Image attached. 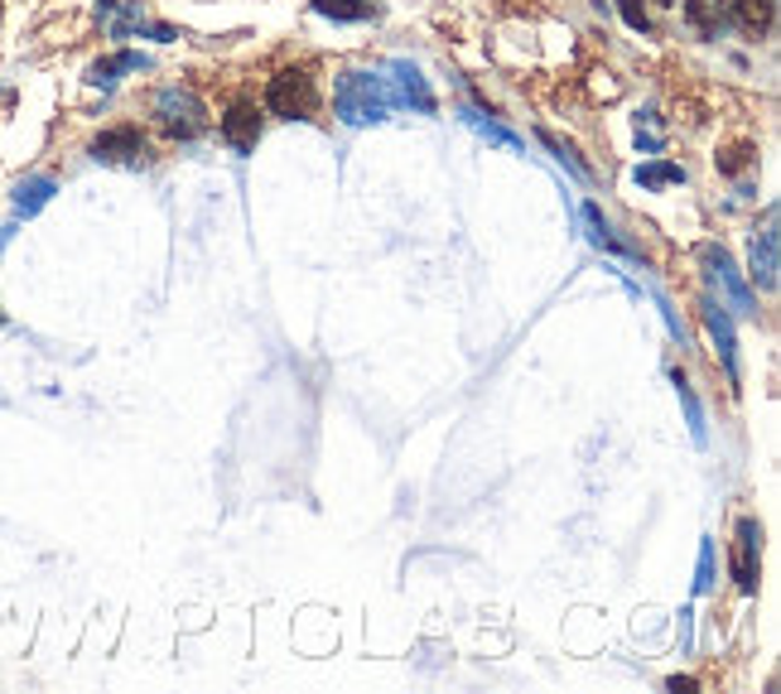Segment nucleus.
I'll list each match as a JSON object with an SVG mask.
<instances>
[{"label": "nucleus", "mask_w": 781, "mask_h": 694, "mask_svg": "<svg viewBox=\"0 0 781 694\" xmlns=\"http://www.w3.org/2000/svg\"><path fill=\"white\" fill-rule=\"evenodd\" d=\"M390 112H396V92L382 68H343L333 78V116L343 126H382Z\"/></svg>", "instance_id": "1"}, {"label": "nucleus", "mask_w": 781, "mask_h": 694, "mask_svg": "<svg viewBox=\"0 0 781 694\" xmlns=\"http://www.w3.org/2000/svg\"><path fill=\"white\" fill-rule=\"evenodd\" d=\"M265 112L280 121H314L319 116V78L304 64H285L265 78Z\"/></svg>", "instance_id": "2"}, {"label": "nucleus", "mask_w": 781, "mask_h": 694, "mask_svg": "<svg viewBox=\"0 0 781 694\" xmlns=\"http://www.w3.org/2000/svg\"><path fill=\"white\" fill-rule=\"evenodd\" d=\"M150 121L169 140H199L207 130V102L189 82H165V88H155V96H150Z\"/></svg>", "instance_id": "3"}, {"label": "nucleus", "mask_w": 781, "mask_h": 694, "mask_svg": "<svg viewBox=\"0 0 781 694\" xmlns=\"http://www.w3.org/2000/svg\"><path fill=\"white\" fill-rule=\"evenodd\" d=\"M700 261H704L710 285H714V299L728 304V314H738V319H752V314H758V299H752V289H748V280H743V271L734 265V255H728L724 247H714V241H704Z\"/></svg>", "instance_id": "4"}, {"label": "nucleus", "mask_w": 781, "mask_h": 694, "mask_svg": "<svg viewBox=\"0 0 781 694\" xmlns=\"http://www.w3.org/2000/svg\"><path fill=\"white\" fill-rule=\"evenodd\" d=\"M97 20L112 39H155V44H174L179 30L174 24H160L150 20L136 0H97Z\"/></svg>", "instance_id": "5"}, {"label": "nucleus", "mask_w": 781, "mask_h": 694, "mask_svg": "<svg viewBox=\"0 0 781 694\" xmlns=\"http://www.w3.org/2000/svg\"><path fill=\"white\" fill-rule=\"evenodd\" d=\"M700 323H704V333H710V343H714V352H718V362H724L728 386L738 391L743 367H738V333H734V314H728L714 295H704V299H700Z\"/></svg>", "instance_id": "6"}, {"label": "nucleus", "mask_w": 781, "mask_h": 694, "mask_svg": "<svg viewBox=\"0 0 781 694\" xmlns=\"http://www.w3.org/2000/svg\"><path fill=\"white\" fill-rule=\"evenodd\" d=\"M734 579H738L743 599H752L762 583V521L758 516H738V526H734Z\"/></svg>", "instance_id": "7"}, {"label": "nucleus", "mask_w": 781, "mask_h": 694, "mask_svg": "<svg viewBox=\"0 0 781 694\" xmlns=\"http://www.w3.org/2000/svg\"><path fill=\"white\" fill-rule=\"evenodd\" d=\"M382 72H386L390 92H396V106H410V112H420V116H434L439 112V96L430 92L420 64H410V58H390Z\"/></svg>", "instance_id": "8"}, {"label": "nucleus", "mask_w": 781, "mask_h": 694, "mask_svg": "<svg viewBox=\"0 0 781 694\" xmlns=\"http://www.w3.org/2000/svg\"><path fill=\"white\" fill-rule=\"evenodd\" d=\"M777 247H781L777 208H767L762 231L752 237V247H748V280H752L758 289H767V295H772V289H777V280H781V255H777Z\"/></svg>", "instance_id": "9"}, {"label": "nucleus", "mask_w": 781, "mask_h": 694, "mask_svg": "<svg viewBox=\"0 0 781 694\" xmlns=\"http://www.w3.org/2000/svg\"><path fill=\"white\" fill-rule=\"evenodd\" d=\"M261 126H265V106H256L251 96H237V102L223 112L217 121V130H223V140L231 145L237 155H251L256 140H261Z\"/></svg>", "instance_id": "10"}, {"label": "nucleus", "mask_w": 781, "mask_h": 694, "mask_svg": "<svg viewBox=\"0 0 781 694\" xmlns=\"http://www.w3.org/2000/svg\"><path fill=\"white\" fill-rule=\"evenodd\" d=\"M145 150H150V145H145L140 126H106L102 136L88 145V155L97 164H140Z\"/></svg>", "instance_id": "11"}, {"label": "nucleus", "mask_w": 781, "mask_h": 694, "mask_svg": "<svg viewBox=\"0 0 781 694\" xmlns=\"http://www.w3.org/2000/svg\"><path fill=\"white\" fill-rule=\"evenodd\" d=\"M714 10L743 34H772L777 20V0H714Z\"/></svg>", "instance_id": "12"}, {"label": "nucleus", "mask_w": 781, "mask_h": 694, "mask_svg": "<svg viewBox=\"0 0 781 694\" xmlns=\"http://www.w3.org/2000/svg\"><path fill=\"white\" fill-rule=\"evenodd\" d=\"M145 68H150V58L136 54V48H121V54H106V58H97V64L88 68V88L112 92L126 72H145Z\"/></svg>", "instance_id": "13"}, {"label": "nucleus", "mask_w": 781, "mask_h": 694, "mask_svg": "<svg viewBox=\"0 0 781 694\" xmlns=\"http://www.w3.org/2000/svg\"><path fill=\"white\" fill-rule=\"evenodd\" d=\"M54 193H58V179L30 174V179H20V184L10 189V203H15L20 217H34V213H44L48 203H54Z\"/></svg>", "instance_id": "14"}, {"label": "nucleus", "mask_w": 781, "mask_h": 694, "mask_svg": "<svg viewBox=\"0 0 781 694\" xmlns=\"http://www.w3.org/2000/svg\"><path fill=\"white\" fill-rule=\"evenodd\" d=\"M579 217H584V227H589V241H593V247H603V251H622V255H642L637 247H632V241H622V237H618V227L608 223L598 203H584Z\"/></svg>", "instance_id": "15"}, {"label": "nucleus", "mask_w": 781, "mask_h": 694, "mask_svg": "<svg viewBox=\"0 0 781 694\" xmlns=\"http://www.w3.org/2000/svg\"><path fill=\"white\" fill-rule=\"evenodd\" d=\"M459 116H463V126H473L483 140L502 145V150H527V140H521L517 130H507L502 121H493V112H478V106H459Z\"/></svg>", "instance_id": "16"}, {"label": "nucleus", "mask_w": 781, "mask_h": 694, "mask_svg": "<svg viewBox=\"0 0 781 694\" xmlns=\"http://www.w3.org/2000/svg\"><path fill=\"white\" fill-rule=\"evenodd\" d=\"M632 184L637 189H646V193H661V189H670V184H686V164H676V160H646V164H637L632 169Z\"/></svg>", "instance_id": "17"}, {"label": "nucleus", "mask_w": 781, "mask_h": 694, "mask_svg": "<svg viewBox=\"0 0 781 694\" xmlns=\"http://www.w3.org/2000/svg\"><path fill=\"white\" fill-rule=\"evenodd\" d=\"M309 10L324 20H333V24H367V20L382 15L372 0H309Z\"/></svg>", "instance_id": "18"}, {"label": "nucleus", "mask_w": 781, "mask_h": 694, "mask_svg": "<svg viewBox=\"0 0 781 694\" xmlns=\"http://www.w3.org/2000/svg\"><path fill=\"white\" fill-rule=\"evenodd\" d=\"M670 386H676V396H680V406H686V424H690V440L694 444H710V424H704V406H700V396H694V386H690V376L686 372H670Z\"/></svg>", "instance_id": "19"}, {"label": "nucleus", "mask_w": 781, "mask_h": 694, "mask_svg": "<svg viewBox=\"0 0 781 694\" xmlns=\"http://www.w3.org/2000/svg\"><path fill=\"white\" fill-rule=\"evenodd\" d=\"M541 145H545V150H551L555 160L565 164V169H569V174H575V179H584V184H593V169H589V164L579 160V150H575V145H569V140L551 136V130H541Z\"/></svg>", "instance_id": "20"}, {"label": "nucleus", "mask_w": 781, "mask_h": 694, "mask_svg": "<svg viewBox=\"0 0 781 694\" xmlns=\"http://www.w3.org/2000/svg\"><path fill=\"white\" fill-rule=\"evenodd\" d=\"M637 150H646V155L666 150V136L656 130V112H637Z\"/></svg>", "instance_id": "21"}, {"label": "nucleus", "mask_w": 781, "mask_h": 694, "mask_svg": "<svg viewBox=\"0 0 781 694\" xmlns=\"http://www.w3.org/2000/svg\"><path fill=\"white\" fill-rule=\"evenodd\" d=\"M618 15L632 34H652V10H646V0H618Z\"/></svg>", "instance_id": "22"}, {"label": "nucleus", "mask_w": 781, "mask_h": 694, "mask_svg": "<svg viewBox=\"0 0 781 694\" xmlns=\"http://www.w3.org/2000/svg\"><path fill=\"white\" fill-rule=\"evenodd\" d=\"M694 593H714V541H700V565H694Z\"/></svg>", "instance_id": "23"}, {"label": "nucleus", "mask_w": 781, "mask_h": 694, "mask_svg": "<svg viewBox=\"0 0 781 694\" xmlns=\"http://www.w3.org/2000/svg\"><path fill=\"white\" fill-rule=\"evenodd\" d=\"M752 160H758V155H752V145H734V150L718 155V169H724V174H738V169L752 164Z\"/></svg>", "instance_id": "24"}, {"label": "nucleus", "mask_w": 781, "mask_h": 694, "mask_svg": "<svg viewBox=\"0 0 781 694\" xmlns=\"http://www.w3.org/2000/svg\"><path fill=\"white\" fill-rule=\"evenodd\" d=\"M656 309H661V319H666V328H670V338H680V348H686V323H680L676 304H670L666 295H656Z\"/></svg>", "instance_id": "25"}, {"label": "nucleus", "mask_w": 781, "mask_h": 694, "mask_svg": "<svg viewBox=\"0 0 781 694\" xmlns=\"http://www.w3.org/2000/svg\"><path fill=\"white\" fill-rule=\"evenodd\" d=\"M680 656H690L694 651V613H690V607H680Z\"/></svg>", "instance_id": "26"}, {"label": "nucleus", "mask_w": 781, "mask_h": 694, "mask_svg": "<svg viewBox=\"0 0 781 694\" xmlns=\"http://www.w3.org/2000/svg\"><path fill=\"white\" fill-rule=\"evenodd\" d=\"M694 685H700V680H690V675H670L666 680V690H694Z\"/></svg>", "instance_id": "27"}, {"label": "nucleus", "mask_w": 781, "mask_h": 694, "mask_svg": "<svg viewBox=\"0 0 781 694\" xmlns=\"http://www.w3.org/2000/svg\"><path fill=\"white\" fill-rule=\"evenodd\" d=\"M0 323H5V314H0Z\"/></svg>", "instance_id": "28"}]
</instances>
